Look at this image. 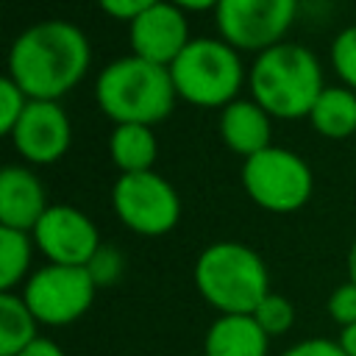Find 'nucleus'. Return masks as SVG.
I'll return each instance as SVG.
<instances>
[{
  "instance_id": "obj_22",
  "label": "nucleus",
  "mask_w": 356,
  "mask_h": 356,
  "mask_svg": "<svg viewBox=\"0 0 356 356\" xmlns=\"http://www.w3.org/2000/svg\"><path fill=\"white\" fill-rule=\"evenodd\" d=\"M28 95L19 89V83L11 78V75H3L0 78V131L8 136L17 125V120L22 117L25 106H28Z\"/></svg>"
},
{
  "instance_id": "obj_2",
  "label": "nucleus",
  "mask_w": 356,
  "mask_h": 356,
  "mask_svg": "<svg viewBox=\"0 0 356 356\" xmlns=\"http://www.w3.org/2000/svg\"><path fill=\"white\" fill-rule=\"evenodd\" d=\"M175 97L178 92L170 67L153 64L134 53L108 61L95 78V100L117 125H153L172 111Z\"/></svg>"
},
{
  "instance_id": "obj_11",
  "label": "nucleus",
  "mask_w": 356,
  "mask_h": 356,
  "mask_svg": "<svg viewBox=\"0 0 356 356\" xmlns=\"http://www.w3.org/2000/svg\"><path fill=\"white\" fill-rule=\"evenodd\" d=\"M8 136L22 159L33 164H53L67 153L72 125L58 100H28Z\"/></svg>"
},
{
  "instance_id": "obj_28",
  "label": "nucleus",
  "mask_w": 356,
  "mask_h": 356,
  "mask_svg": "<svg viewBox=\"0 0 356 356\" xmlns=\"http://www.w3.org/2000/svg\"><path fill=\"white\" fill-rule=\"evenodd\" d=\"M337 342L342 345V350H345L348 356H356V323L348 325V328H342V334H339Z\"/></svg>"
},
{
  "instance_id": "obj_21",
  "label": "nucleus",
  "mask_w": 356,
  "mask_h": 356,
  "mask_svg": "<svg viewBox=\"0 0 356 356\" xmlns=\"http://www.w3.org/2000/svg\"><path fill=\"white\" fill-rule=\"evenodd\" d=\"M331 64L337 75L356 92V25H345L331 42Z\"/></svg>"
},
{
  "instance_id": "obj_4",
  "label": "nucleus",
  "mask_w": 356,
  "mask_h": 356,
  "mask_svg": "<svg viewBox=\"0 0 356 356\" xmlns=\"http://www.w3.org/2000/svg\"><path fill=\"white\" fill-rule=\"evenodd\" d=\"M195 286L220 314H253L270 295L264 259L242 242H211L195 261Z\"/></svg>"
},
{
  "instance_id": "obj_20",
  "label": "nucleus",
  "mask_w": 356,
  "mask_h": 356,
  "mask_svg": "<svg viewBox=\"0 0 356 356\" xmlns=\"http://www.w3.org/2000/svg\"><path fill=\"white\" fill-rule=\"evenodd\" d=\"M253 317H256V323L264 328L267 337H278V334H284V331L292 328V323H295V309H292V303H289L284 295L270 292V295L253 309Z\"/></svg>"
},
{
  "instance_id": "obj_18",
  "label": "nucleus",
  "mask_w": 356,
  "mask_h": 356,
  "mask_svg": "<svg viewBox=\"0 0 356 356\" xmlns=\"http://www.w3.org/2000/svg\"><path fill=\"white\" fill-rule=\"evenodd\" d=\"M39 320L28 309L22 295L0 292V356H19L33 339Z\"/></svg>"
},
{
  "instance_id": "obj_8",
  "label": "nucleus",
  "mask_w": 356,
  "mask_h": 356,
  "mask_svg": "<svg viewBox=\"0 0 356 356\" xmlns=\"http://www.w3.org/2000/svg\"><path fill=\"white\" fill-rule=\"evenodd\" d=\"M97 284L86 267L44 264L39 267L22 289V298L33 317L44 325H70L83 317L95 300Z\"/></svg>"
},
{
  "instance_id": "obj_15",
  "label": "nucleus",
  "mask_w": 356,
  "mask_h": 356,
  "mask_svg": "<svg viewBox=\"0 0 356 356\" xmlns=\"http://www.w3.org/2000/svg\"><path fill=\"white\" fill-rule=\"evenodd\" d=\"M270 337L253 314H220L203 339V356H267Z\"/></svg>"
},
{
  "instance_id": "obj_29",
  "label": "nucleus",
  "mask_w": 356,
  "mask_h": 356,
  "mask_svg": "<svg viewBox=\"0 0 356 356\" xmlns=\"http://www.w3.org/2000/svg\"><path fill=\"white\" fill-rule=\"evenodd\" d=\"M178 8H189V11H203V8H217L220 0H170Z\"/></svg>"
},
{
  "instance_id": "obj_1",
  "label": "nucleus",
  "mask_w": 356,
  "mask_h": 356,
  "mask_svg": "<svg viewBox=\"0 0 356 356\" xmlns=\"http://www.w3.org/2000/svg\"><path fill=\"white\" fill-rule=\"evenodd\" d=\"M89 36L67 19L28 25L8 47V75L31 100H58L89 70Z\"/></svg>"
},
{
  "instance_id": "obj_3",
  "label": "nucleus",
  "mask_w": 356,
  "mask_h": 356,
  "mask_svg": "<svg viewBox=\"0 0 356 356\" xmlns=\"http://www.w3.org/2000/svg\"><path fill=\"white\" fill-rule=\"evenodd\" d=\"M253 100L270 114L284 120L309 117L323 83V67L317 56L295 42H278L256 56L248 72Z\"/></svg>"
},
{
  "instance_id": "obj_5",
  "label": "nucleus",
  "mask_w": 356,
  "mask_h": 356,
  "mask_svg": "<svg viewBox=\"0 0 356 356\" xmlns=\"http://www.w3.org/2000/svg\"><path fill=\"white\" fill-rule=\"evenodd\" d=\"M175 92L195 106H228L236 100L245 70L234 44L225 39L197 36L170 64Z\"/></svg>"
},
{
  "instance_id": "obj_24",
  "label": "nucleus",
  "mask_w": 356,
  "mask_h": 356,
  "mask_svg": "<svg viewBox=\"0 0 356 356\" xmlns=\"http://www.w3.org/2000/svg\"><path fill=\"white\" fill-rule=\"evenodd\" d=\"M331 320L342 328L353 325L356 323V284L353 281H345L339 284L331 295H328V303H325Z\"/></svg>"
},
{
  "instance_id": "obj_27",
  "label": "nucleus",
  "mask_w": 356,
  "mask_h": 356,
  "mask_svg": "<svg viewBox=\"0 0 356 356\" xmlns=\"http://www.w3.org/2000/svg\"><path fill=\"white\" fill-rule=\"evenodd\" d=\"M19 356H67L53 339H47V337H39V339H33Z\"/></svg>"
},
{
  "instance_id": "obj_17",
  "label": "nucleus",
  "mask_w": 356,
  "mask_h": 356,
  "mask_svg": "<svg viewBox=\"0 0 356 356\" xmlns=\"http://www.w3.org/2000/svg\"><path fill=\"white\" fill-rule=\"evenodd\" d=\"M312 125L328 139H345L356 131V92L350 86H325L312 106Z\"/></svg>"
},
{
  "instance_id": "obj_16",
  "label": "nucleus",
  "mask_w": 356,
  "mask_h": 356,
  "mask_svg": "<svg viewBox=\"0 0 356 356\" xmlns=\"http://www.w3.org/2000/svg\"><path fill=\"white\" fill-rule=\"evenodd\" d=\"M108 150L120 172H145V170H153L159 142L150 125L122 122V125H114L108 136Z\"/></svg>"
},
{
  "instance_id": "obj_6",
  "label": "nucleus",
  "mask_w": 356,
  "mask_h": 356,
  "mask_svg": "<svg viewBox=\"0 0 356 356\" xmlns=\"http://www.w3.org/2000/svg\"><path fill=\"white\" fill-rule=\"evenodd\" d=\"M242 186L256 206L275 214H286L298 211L309 200L314 178L303 156L289 147L270 145L245 159Z\"/></svg>"
},
{
  "instance_id": "obj_9",
  "label": "nucleus",
  "mask_w": 356,
  "mask_h": 356,
  "mask_svg": "<svg viewBox=\"0 0 356 356\" xmlns=\"http://www.w3.org/2000/svg\"><path fill=\"white\" fill-rule=\"evenodd\" d=\"M298 0H220L214 8L220 36L236 50H267L289 31Z\"/></svg>"
},
{
  "instance_id": "obj_10",
  "label": "nucleus",
  "mask_w": 356,
  "mask_h": 356,
  "mask_svg": "<svg viewBox=\"0 0 356 356\" xmlns=\"http://www.w3.org/2000/svg\"><path fill=\"white\" fill-rule=\"evenodd\" d=\"M33 245L47 256L50 264H70V267H86L89 259L100 248L97 225L89 214H83L75 206H47V211L39 217V222L31 231Z\"/></svg>"
},
{
  "instance_id": "obj_7",
  "label": "nucleus",
  "mask_w": 356,
  "mask_h": 356,
  "mask_svg": "<svg viewBox=\"0 0 356 356\" xmlns=\"http://www.w3.org/2000/svg\"><path fill=\"white\" fill-rule=\"evenodd\" d=\"M111 203L125 228L142 236H161L178 225L181 197L175 186L153 172H120L111 186Z\"/></svg>"
},
{
  "instance_id": "obj_12",
  "label": "nucleus",
  "mask_w": 356,
  "mask_h": 356,
  "mask_svg": "<svg viewBox=\"0 0 356 356\" xmlns=\"http://www.w3.org/2000/svg\"><path fill=\"white\" fill-rule=\"evenodd\" d=\"M128 39L134 56L170 67L178 58V53L189 44V25L184 8H178L170 0L150 6L147 11L131 19Z\"/></svg>"
},
{
  "instance_id": "obj_25",
  "label": "nucleus",
  "mask_w": 356,
  "mask_h": 356,
  "mask_svg": "<svg viewBox=\"0 0 356 356\" xmlns=\"http://www.w3.org/2000/svg\"><path fill=\"white\" fill-rule=\"evenodd\" d=\"M281 356H348L342 350L339 342L334 339H325V337H312V339H303V342H295L292 348H286Z\"/></svg>"
},
{
  "instance_id": "obj_13",
  "label": "nucleus",
  "mask_w": 356,
  "mask_h": 356,
  "mask_svg": "<svg viewBox=\"0 0 356 356\" xmlns=\"http://www.w3.org/2000/svg\"><path fill=\"white\" fill-rule=\"evenodd\" d=\"M44 211L47 192L39 175L22 164H6L0 170V225L33 231Z\"/></svg>"
},
{
  "instance_id": "obj_30",
  "label": "nucleus",
  "mask_w": 356,
  "mask_h": 356,
  "mask_svg": "<svg viewBox=\"0 0 356 356\" xmlns=\"http://www.w3.org/2000/svg\"><path fill=\"white\" fill-rule=\"evenodd\" d=\"M345 264H348V281L356 284V239H353L350 248H348V259H345Z\"/></svg>"
},
{
  "instance_id": "obj_23",
  "label": "nucleus",
  "mask_w": 356,
  "mask_h": 356,
  "mask_svg": "<svg viewBox=\"0 0 356 356\" xmlns=\"http://www.w3.org/2000/svg\"><path fill=\"white\" fill-rule=\"evenodd\" d=\"M122 253L117 250V248H108V245H100L97 248V253L89 259V264H86V270H89V275H92V281L97 284V286H108V284H114L120 275H122Z\"/></svg>"
},
{
  "instance_id": "obj_26",
  "label": "nucleus",
  "mask_w": 356,
  "mask_h": 356,
  "mask_svg": "<svg viewBox=\"0 0 356 356\" xmlns=\"http://www.w3.org/2000/svg\"><path fill=\"white\" fill-rule=\"evenodd\" d=\"M97 3H100V8H103L106 14L131 22L134 17H139L142 11H147L150 6H156V3H161V0H97Z\"/></svg>"
},
{
  "instance_id": "obj_19",
  "label": "nucleus",
  "mask_w": 356,
  "mask_h": 356,
  "mask_svg": "<svg viewBox=\"0 0 356 356\" xmlns=\"http://www.w3.org/2000/svg\"><path fill=\"white\" fill-rule=\"evenodd\" d=\"M33 236L28 231L0 225V292H11L28 273Z\"/></svg>"
},
{
  "instance_id": "obj_14",
  "label": "nucleus",
  "mask_w": 356,
  "mask_h": 356,
  "mask_svg": "<svg viewBox=\"0 0 356 356\" xmlns=\"http://www.w3.org/2000/svg\"><path fill=\"white\" fill-rule=\"evenodd\" d=\"M270 114L256 103V100H231L220 111V136L222 142L239 153V156H253L264 147H270Z\"/></svg>"
}]
</instances>
